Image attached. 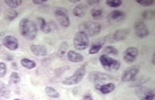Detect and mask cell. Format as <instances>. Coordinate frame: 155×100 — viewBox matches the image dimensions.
Listing matches in <instances>:
<instances>
[{
    "instance_id": "cell-12",
    "label": "cell",
    "mask_w": 155,
    "mask_h": 100,
    "mask_svg": "<svg viewBox=\"0 0 155 100\" xmlns=\"http://www.w3.org/2000/svg\"><path fill=\"white\" fill-rule=\"evenodd\" d=\"M2 44L7 49L12 51L17 50L19 46L18 40L12 35H8L4 37L2 40Z\"/></svg>"
},
{
    "instance_id": "cell-26",
    "label": "cell",
    "mask_w": 155,
    "mask_h": 100,
    "mask_svg": "<svg viewBox=\"0 0 155 100\" xmlns=\"http://www.w3.org/2000/svg\"><path fill=\"white\" fill-rule=\"evenodd\" d=\"M103 53L105 55L110 54L112 55H117L118 54V50L116 48L112 46L105 47L103 50Z\"/></svg>"
},
{
    "instance_id": "cell-9",
    "label": "cell",
    "mask_w": 155,
    "mask_h": 100,
    "mask_svg": "<svg viewBox=\"0 0 155 100\" xmlns=\"http://www.w3.org/2000/svg\"><path fill=\"white\" fill-rule=\"evenodd\" d=\"M139 70L140 68L137 65H133L127 68L121 76V81L124 82L132 81L138 74Z\"/></svg>"
},
{
    "instance_id": "cell-21",
    "label": "cell",
    "mask_w": 155,
    "mask_h": 100,
    "mask_svg": "<svg viewBox=\"0 0 155 100\" xmlns=\"http://www.w3.org/2000/svg\"><path fill=\"white\" fill-rule=\"evenodd\" d=\"M86 7L85 5H79L73 9V13L75 16L79 18L84 17L86 12Z\"/></svg>"
},
{
    "instance_id": "cell-10",
    "label": "cell",
    "mask_w": 155,
    "mask_h": 100,
    "mask_svg": "<svg viewBox=\"0 0 155 100\" xmlns=\"http://www.w3.org/2000/svg\"><path fill=\"white\" fill-rule=\"evenodd\" d=\"M54 15L57 21L61 26L68 27L70 24V21L67 13L62 9H57L54 12Z\"/></svg>"
},
{
    "instance_id": "cell-25",
    "label": "cell",
    "mask_w": 155,
    "mask_h": 100,
    "mask_svg": "<svg viewBox=\"0 0 155 100\" xmlns=\"http://www.w3.org/2000/svg\"><path fill=\"white\" fill-rule=\"evenodd\" d=\"M68 48H69V45L67 42H62L58 48V52H57L58 56L61 57L64 55L68 50Z\"/></svg>"
},
{
    "instance_id": "cell-20",
    "label": "cell",
    "mask_w": 155,
    "mask_h": 100,
    "mask_svg": "<svg viewBox=\"0 0 155 100\" xmlns=\"http://www.w3.org/2000/svg\"><path fill=\"white\" fill-rule=\"evenodd\" d=\"M11 96V90L8 86L4 82H0V97L9 99Z\"/></svg>"
},
{
    "instance_id": "cell-7",
    "label": "cell",
    "mask_w": 155,
    "mask_h": 100,
    "mask_svg": "<svg viewBox=\"0 0 155 100\" xmlns=\"http://www.w3.org/2000/svg\"><path fill=\"white\" fill-rule=\"evenodd\" d=\"M135 33L137 37L144 38L149 35V30L146 24L141 18H137L134 24Z\"/></svg>"
},
{
    "instance_id": "cell-22",
    "label": "cell",
    "mask_w": 155,
    "mask_h": 100,
    "mask_svg": "<svg viewBox=\"0 0 155 100\" xmlns=\"http://www.w3.org/2000/svg\"><path fill=\"white\" fill-rule=\"evenodd\" d=\"M21 63L23 67L28 69H34L36 66V63L28 58L22 59L21 60Z\"/></svg>"
},
{
    "instance_id": "cell-16",
    "label": "cell",
    "mask_w": 155,
    "mask_h": 100,
    "mask_svg": "<svg viewBox=\"0 0 155 100\" xmlns=\"http://www.w3.org/2000/svg\"><path fill=\"white\" fill-rule=\"evenodd\" d=\"M95 87L102 94H107L113 92L115 89L116 86L114 84L110 82L104 85L97 84Z\"/></svg>"
},
{
    "instance_id": "cell-32",
    "label": "cell",
    "mask_w": 155,
    "mask_h": 100,
    "mask_svg": "<svg viewBox=\"0 0 155 100\" xmlns=\"http://www.w3.org/2000/svg\"><path fill=\"white\" fill-rule=\"evenodd\" d=\"M5 2L9 7L15 8L21 5L22 1H5Z\"/></svg>"
},
{
    "instance_id": "cell-11",
    "label": "cell",
    "mask_w": 155,
    "mask_h": 100,
    "mask_svg": "<svg viewBox=\"0 0 155 100\" xmlns=\"http://www.w3.org/2000/svg\"><path fill=\"white\" fill-rule=\"evenodd\" d=\"M138 54V50L136 48L128 47L124 52L123 58L127 63H133L137 59Z\"/></svg>"
},
{
    "instance_id": "cell-29",
    "label": "cell",
    "mask_w": 155,
    "mask_h": 100,
    "mask_svg": "<svg viewBox=\"0 0 155 100\" xmlns=\"http://www.w3.org/2000/svg\"><path fill=\"white\" fill-rule=\"evenodd\" d=\"M91 15L93 19L101 20L103 17V11L100 9H93L91 12Z\"/></svg>"
},
{
    "instance_id": "cell-41",
    "label": "cell",
    "mask_w": 155,
    "mask_h": 100,
    "mask_svg": "<svg viewBox=\"0 0 155 100\" xmlns=\"http://www.w3.org/2000/svg\"><path fill=\"white\" fill-rule=\"evenodd\" d=\"M69 1L72 3H77L78 2H80V1H78V0H76V1Z\"/></svg>"
},
{
    "instance_id": "cell-42",
    "label": "cell",
    "mask_w": 155,
    "mask_h": 100,
    "mask_svg": "<svg viewBox=\"0 0 155 100\" xmlns=\"http://www.w3.org/2000/svg\"><path fill=\"white\" fill-rule=\"evenodd\" d=\"M13 100H21V99H18V98H16V99H15Z\"/></svg>"
},
{
    "instance_id": "cell-18",
    "label": "cell",
    "mask_w": 155,
    "mask_h": 100,
    "mask_svg": "<svg viewBox=\"0 0 155 100\" xmlns=\"http://www.w3.org/2000/svg\"><path fill=\"white\" fill-rule=\"evenodd\" d=\"M67 56L68 60L73 63L81 62L84 60L83 56L74 50H71L68 52Z\"/></svg>"
},
{
    "instance_id": "cell-28",
    "label": "cell",
    "mask_w": 155,
    "mask_h": 100,
    "mask_svg": "<svg viewBox=\"0 0 155 100\" xmlns=\"http://www.w3.org/2000/svg\"><path fill=\"white\" fill-rule=\"evenodd\" d=\"M141 15L144 19L147 20L153 19L155 17V11L152 10H146L143 12Z\"/></svg>"
},
{
    "instance_id": "cell-27",
    "label": "cell",
    "mask_w": 155,
    "mask_h": 100,
    "mask_svg": "<svg viewBox=\"0 0 155 100\" xmlns=\"http://www.w3.org/2000/svg\"><path fill=\"white\" fill-rule=\"evenodd\" d=\"M21 80V79L19 74L16 72H13L11 74L9 78V83L10 85L18 84Z\"/></svg>"
},
{
    "instance_id": "cell-31",
    "label": "cell",
    "mask_w": 155,
    "mask_h": 100,
    "mask_svg": "<svg viewBox=\"0 0 155 100\" xmlns=\"http://www.w3.org/2000/svg\"><path fill=\"white\" fill-rule=\"evenodd\" d=\"M106 4L111 8H116L121 6L122 2L120 0H108L106 1Z\"/></svg>"
},
{
    "instance_id": "cell-24",
    "label": "cell",
    "mask_w": 155,
    "mask_h": 100,
    "mask_svg": "<svg viewBox=\"0 0 155 100\" xmlns=\"http://www.w3.org/2000/svg\"><path fill=\"white\" fill-rule=\"evenodd\" d=\"M45 92L47 95L52 98H58L59 96V94L58 92L51 86H47L45 88Z\"/></svg>"
},
{
    "instance_id": "cell-6",
    "label": "cell",
    "mask_w": 155,
    "mask_h": 100,
    "mask_svg": "<svg viewBox=\"0 0 155 100\" xmlns=\"http://www.w3.org/2000/svg\"><path fill=\"white\" fill-rule=\"evenodd\" d=\"M73 42L75 48L78 50H85L89 44L88 36L81 31H79L75 34Z\"/></svg>"
},
{
    "instance_id": "cell-1",
    "label": "cell",
    "mask_w": 155,
    "mask_h": 100,
    "mask_svg": "<svg viewBox=\"0 0 155 100\" xmlns=\"http://www.w3.org/2000/svg\"><path fill=\"white\" fill-rule=\"evenodd\" d=\"M18 29L21 35L30 40L35 39L38 33V28L35 23L27 18H22L20 21Z\"/></svg>"
},
{
    "instance_id": "cell-40",
    "label": "cell",
    "mask_w": 155,
    "mask_h": 100,
    "mask_svg": "<svg viewBox=\"0 0 155 100\" xmlns=\"http://www.w3.org/2000/svg\"><path fill=\"white\" fill-rule=\"evenodd\" d=\"M152 63H153V65H155V53H153V56H152Z\"/></svg>"
},
{
    "instance_id": "cell-3",
    "label": "cell",
    "mask_w": 155,
    "mask_h": 100,
    "mask_svg": "<svg viewBox=\"0 0 155 100\" xmlns=\"http://www.w3.org/2000/svg\"><path fill=\"white\" fill-rule=\"evenodd\" d=\"M87 65V64L85 63L78 68L73 75L64 79L62 81V84L66 85H72L81 82L86 74Z\"/></svg>"
},
{
    "instance_id": "cell-39",
    "label": "cell",
    "mask_w": 155,
    "mask_h": 100,
    "mask_svg": "<svg viewBox=\"0 0 155 100\" xmlns=\"http://www.w3.org/2000/svg\"><path fill=\"white\" fill-rule=\"evenodd\" d=\"M12 67L13 69H15V70H17V68H18L17 63L15 62L12 63Z\"/></svg>"
},
{
    "instance_id": "cell-15",
    "label": "cell",
    "mask_w": 155,
    "mask_h": 100,
    "mask_svg": "<svg viewBox=\"0 0 155 100\" xmlns=\"http://www.w3.org/2000/svg\"><path fill=\"white\" fill-rule=\"evenodd\" d=\"M30 49L31 53L37 56H44L47 54V49L44 45H31Z\"/></svg>"
},
{
    "instance_id": "cell-5",
    "label": "cell",
    "mask_w": 155,
    "mask_h": 100,
    "mask_svg": "<svg viewBox=\"0 0 155 100\" xmlns=\"http://www.w3.org/2000/svg\"><path fill=\"white\" fill-rule=\"evenodd\" d=\"M99 60L103 67L107 71H116L121 66L119 61L105 54L100 56Z\"/></svg>"
},
{
    "instance_id": "cell-8",
    "label": "cell",
    "mask_w": 155,
    "mask_h": 100,
    "mask_svg": "<svg viewBox=\"0 0 155 100\" xmlns=\"http://www.w3.org/2000/svg\"><path fill=\"white\" fill-rule=\"evenodd\" d=\"M135 93L140 100H153L154 99V92L149 88L139 86L136 89Z\"/></svg>"
},
{
    "instance_id": "cell-19",
    "label": "cell",
    "mask_w": 155,
    "mask_h": 100,
    "mask_svg": "<svg viewBox=\"0 0 155 100\" xmlns=\"http://www.w3.org/2000/svg\"><path fill=\"white\" fill-rule=\"evenodd\" d=\"M37 22H38L39 26L40 29L45 34H49L51 32L52 27L51 25L47 23L46 21L42 17H38L37 18Z\"/></svg>"
},
{
    "instance_id": "cell-13",
    "label": "cell",
    "mask_w": 155,
    "mask_h": 100,
    "mask_svg": "<svg viewBox=\"0 0 155 100\" xmlns=\"http://www.w3.org/2000/svg\"><path fill=\"white\" fill-rule=\"evenodd\" d=\"M88 78L89 81L94 82L107 80L111 78L108 75L96 71L90 72Z\"/></svg>"
},
{
    "instance_id": "cell-4",
    "label": "cell",
    "mask_w": 155,
    "mask_h": 100,
    "mask_svg": "<svg viewBox=\"0 0 155 100\" xmlns=\"http://www.w3.org/2000/svg\"><path fill=\"white\" fill-rule=\"evenodd\" d=\"M129 33V29H118L114 32L110 33L105 36L104 38V42L112 44L124 40L128 37Z\"/></svg>"
},
{
    "instance_id": "cell-30",
    "label": "cell",
    "mask_w": 155,
    "mask_h": 100,
    "mask_svg": "<svg viewBox=\"0 0 155 100\" xmlns=\"http://www.w3.org/2000/svg\"><path fill=\"white\" fill-rule=\"evenodd\" d=\"M18 16V13L16 11L10 10L6 13V18L8 21H11L15 19Z\"/></svg>"
},
{
    "instance_id": "cell-34",
    "label": "cell",
    "mask_w": 155,
    "mask_h": 100,
    "mask_svg": "<svg viewBox=\"0 0 155 100\" xmlns=\"http://www.w3.org/2000/svg\"><path fill=\"white\" fill-rule=\"evenodd\" d=\"M136 2L143 6H151L154 3V0H137Z\"/></svg>"
},
{
    "instance_id": "cell-23",
    "label": "cell",
    "mask_w": 155,
    "mask_h": 100,
    "mask_svg": "<svg viewBox=\"0 0 155 100\" xmlns=\"http://www.w3.org/2000/svg\"><path fill=\"white\" fill-rule=\"evenodd\" d=\"M104 44V42L97 43L94 44L91 47L89 50V53L90 54H94L98 53L101 49L102 48Z\"/></svg>"
},
{
    "instance_id": "cell-36",
    "label": "cell",
    "mask_w": 155,
    "mask_h": 100,
    "mask_svg": "<svg viewBox=\"0 0 155 100\" xmlns=\"http://www.w3.org/2000/svg\"><path fill=\"white\" fill-rule=\"evenodd\" d=\"M82 100H94L91 95L89 94L84 95L83 97Z\"/></svg>"
},
{
    "instance_id": "cell-14",
    "label": "cell",
    "mask_w": 155,
    "mask_h": 100,
    "mask_svg": "<svg viewBox=\"0 0 155 100\" xmlns=\"http://www.w3.org/2000/svg\"><path fill=\"white\" fill-rule=\"evenodd\" d=\"M125 13L120 10H114L111 12L108 15L109 22L112 23H115L121 22L125 18Z\"/></svg>"
},
{
    "instance_id": "cell-33",
    "label": "cell",
    "mask_w": 155,
    "mask_h": 100,
    "mask_svg": "<svg viewBox=\"0 0 155 100\" xmlns=\"http://www.w3.org/2000/svg\"><path fill=\"white\" fill-rule=\"evenodd\" d=\"M70 67L69 66H63L56 69L54 71V74L56 76H60L63 74L65 71L70 70Z\"/></svg>"
},
{
    "instance_id": "cell-35",
    "label": "cell",
    "mask_w": 155,
    "mask_h": 100,
    "mask_svg": "<svg viewBox=\"0 0 155 100\" xmlns=\"http://www.w3.org/2000/svg\"><path fill=\"white\" fill-rule=\"evenodd\" d=\"M7 73V66L4 62H0V78L5 77Z\"/></svg>"
},
{
    "instance_id": "cell-17",
    "label": "cell",
    "mask_w": 155,
    "mask_h": 100,
    "mask_svg": "<svg viewBox=\"0 0 155 100\" xmlns=\"http://www.w3.org/2000/svg\"><path fill=\"white\" fill-rule=\"evenodd\" d=\"M150 79V77L147 76L143 75L136 77L132 81H131L130 86L133 87H137L148 82Z\"/></svg>"
},
{
    "instance_id": "cell-38",
    "label": "cell",
    "mask_w": 155,
    "mask_h": 100,
    "mask_svg": "<svg viewBox=\"0 0 155 100\" xmlns=\"http://www.w3.org/2000/svg\"><path fill=\"white\" fill-rule=\"evenodd\" d=\"M47 1H47V0H41V1H36V0H34V1H32V2L35 5H41L44 3H45V2H47Z\"/></svg>"
},
{
    "instance_id": "cell-2",
    "label": "cell",
    "mask_w": 155,
    "mask_h": 100,
    "mask_svg": "<svg viewBox=\"0 0 155 100\" xmlns=\"http://www.w3.org/2000/svg\"><path fill=\"white\" fill-rule=\"evenodd\" d=\"M79 31L85 33L89 37H95L101 31V26L98 23L93 21H87L81 23L78 26Z\"/></svg>"
},
{
    "instance_id": "cell-37",
    "label": "cell",
    "mask_w": 155,
    "mask_h": 100,
    "mask_svg": "<svg viewBox=\"0 0 155 100\" xmlns=\"http://www.w3.org/2000/svg\"><path fill=\"white\" fill-rule=\"evenodd\" d=\"M100 0H95V1H87V2L91 6H93L95 5H97L100 3Z\"/></svg>"
}]
</instances>
